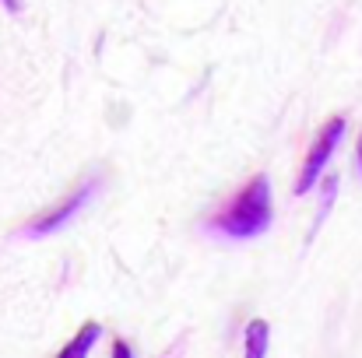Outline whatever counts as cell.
<instances>
[{"mask_svg": "<svg viewBox=\"0 0 362 358\" xmlns=\"http://www.w3.org/2000/svg\"><path fill=\"white\" fill-rule=\"evenodd\" d=\"M211 232H222L229 239H257L271 229V179L253 176L240 197L208 222Z\"/></svg>", "mask_w": 362, "mask_h": 358, "instance_id": "obj_1", "label": "cell"}, {"mask_svg": "<svg viewBox=\"0 0 362 358\" xmlns=\"http://www.w3.org/2000/svg\"><path fill=\"white\" fill-rule=\"evenodd\" d=\"M4 7H7L11 14H18V11H21V0H4Z\"/></svg>", "mask_w": 362, "mask_h": 358, "instance_id": "obj_7", "label": "cell"}, {"mask_svg": "<svg viewBox=\"0 0 362 358\" xmlns=\"http://www.w3.org/2000/svg\"><path fill=\"white\" fill-rule=\"evenodd\" d=\"M267 338H271V327L264 323V320H250V327H246V355L250 358H260L267 355Z\"/></svg>", "mask_w": 362, "mask_h": 358, "instance_id": "obj_5", "label": "cell"}, {"mask_svg": "<svg viewBox=\"0 0 362 358\" xmlns=\"http://www.w3.org/2000/svg\"><path fill=\"white\" fill-rule=\"evenodd\" d=\"M341 137H345V119L334 117L320 130V137L313 141V148H310V155H306V165H303V172H299V179H296V197H306V193L313 190V183H317L320 172L327 169V162H331L334 148L341 144Z\"/></svg>", "mask_w": 362, "mask_h": 358, "instance_id": "obj_2", "label": "cell"}, {"mask_svg": "<svg viewBox=\"0 0 362 358\" xmlns=\"http://www.w3.org/2000/svg\"><path fill=\"white\" fill-rule=\"evenodd\" d=\"M99 334H103V327H99V323H85V327H81V334H78L71 345H64L60 358H85L88 352H92V345L99 341Z\"/></svg>", "mask_w": 362, "mask_h": 358, "instance_id": "obj_4", "label": "cell"}, {"mask_svg": "<svg viewBox=\"0 0 362 358\" xmlns=\"http://www.w3.org/2000/svg\"><path fill=\"white\" fill-rule=\"evenodd\" d=\"M92 193H95V183L88 179L85 186H78L67 201H60L57 208H49V211H42V215H35L28 225H25V236L39 239V236H49V232H60L78 211H85V204L92 201Z\"/></svg>", "mask_w": 362, "mask_h": 358, "instance_id": "obj_3", "label": "cell"}, {"mask_svg": "<svg viewBox=\"0 0 362 358\" xmlns=\"http://www.w3.org/2000/svg\"><path fill=\"white\" fill-rule=\"evenodd\" d=\"M113 355H117V358H127V355H134V352H130L123 341H117V345H113Z\"/></svg>", "mask_w": 362, "mask_h": 358, "instance_id": "obj_6", "label": "cell"}, {"mask_svg": "<svg viewBox=\"0 0 362 358\" xmlns=\"http://www.w3.org/2000/svg\"><path fill=\"white\" fill-rule=\"evenodd\" d=\"M356 162H359V172H362V137H359V144H356Z\"/></svg>", "mask_w": 362, "mask_h": 358, "instance_id": "obj_8", "label": "cell"}]
</instances>
